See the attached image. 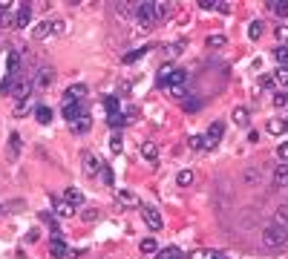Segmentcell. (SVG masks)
<instances>
[{
    "label": "cell",
    "mask_w": 288,
    "mask_h": 259,
    "mask_svg": "<svg viewBox=\"0 0 288 259\" xmlns=\"http://www.w3.org/2000/svg\"><path fill=\"white\" fill-rule=\"evenodd\" d=\"M262 242H265V248H282L288 242V231H282L279 225L271 222L268 228H262Z\"/></svg>",
    "instance_id": "obj_1"
},
{
    "label": "cell",
    "mask_w": 288,
    "mask_h": 259,
    "mask_svg": "<svg viewBox=\"0 0 288 259\" xmlns=\"http://www.w3.org/2000/svg\"><path fill=\"white\" fill-rule=\"evenodd\" d=\"M185 69H173V66H164L159 72V84H162L164 90H173V87H185Z\"/></svg>",
    "instance_id": "obj_2"
},
{
    "label": "cell",
    "mask_w": 288,
    "mask_h": 259,
    "mask_svg": "<svg viewBox=\"0 0 288 259\" xmlns=\"http://www.w3.org/2000/svg\"><path fill=\"white\" fill-rule=\"evenodd\" d=\"M141 219H144V225L150 228V231H162L164 228V219H162V213L156 210V207H150V205H141Z\"/></svg>",
    "instance_id": "obj_3"
},
{
    "label": "cell",
    "mask_w": 288,
    "mask_h": 259,
    "mask_svg": "<svg viewBox=\"0 0 288 259\" xmlns=\"http://www.w3.org/2000/svg\"><path fill=\"white\" fill-rule=\"evenodd\" d=\"M135 15H138V23H141V26H150L156 20V3H138V6H135Z\"/></svg>",
    "instance_id": "obj_4"
},
{
    "label": "cell",
    "mask_w": 288,
    "mask_h": 259,
    "mask_svg": "<svg viewBox=\"0 0 288 259\" xmlns=\"http://www.w3.org/2000/svg\"><path fill=\"white\" fill-rule=\"evenodd\" d=\"M222 135H225V124L222 121H213V124L207 127V138H205V150H210L216 141H222Z\"/></svg>",
    "instance_id": "obj_5"
},
{
    "label": "cell",
    "mask_w": 288,
    "mask_h": 259,
    "mask_svg": "<svg viewBox=\"0 0 288 259\" xmlns=\"http://www.w3.org/2000/svg\"><path fill=\"white\" fill-rule=\"evenodd\" d=\"M32 81L26 78H15V90H12V98H18V101H26L29 98V92H32Z\"/></svg>",
    "instance_id": "obj_6"
},
{
    "label": "cell",
    "mask_w": 288,
    "mask_h": 259,
    "mask_svg": "<svg viewBox=\"0 0 288 259\" xmlns=\"http://www.w3.org/2000/svg\"><path fill=\"white\" fill-rule=\"evenodd\" d=\"M66 253H69V248H66V242H63L61 236L55 233V236H52V242H49V256H52V259H63Z\"/></svg>",
    "instance_id": "obj_7"
},
{
    "label": "cell",
    "mask_w": 288,
    "mask_h": 259,
    "mask_svg": "<svg viewBox=\"0 0 288 259\" xmlns=\"http://www.w3.org/2000/svg\"><path fill=\"white\" fill-rule=\"evenodd\" d=\"M29 20H32V6H29V3H20L18 12H15V26H18V29H26Z\"/></svg>",
    "instance_id": "obj_8"
},
{
    "label": "cell",
    "mask_w": 288,
    "mask_h": 259,
    "mask_svg": "<svg viewBox=\"0 0 288 259\" xmlns=\"http://www.w3.org/2000/svg\"><path fill=\"white\" fill-rule=\"evenodd\" d=\"M81 116H84V109H81V104H78V101H63V118H66V121H72V124H75Z\"/></svg>",
    "instance_id": "obj_9"
},
{
    "label": "cell",
    "mask_w": 288,
    "mask_h": 259,
    "mask_svg": "<svg viewBox=\"0 0 288 259\" xmlns=\"http://www.w3.org/2000/svg\"><path fill=\"white\" fill-rule=\"evenodd\" d=\"M15 23V15H12V3L9 0H0V29H9Z\"/></svg>",
    "instance_id": "obj_10"
},
{
    "label": "cell",
    "mask_w": 288,
    "mask_h": 259,
    "mask_svg": "<svg viewBox=\"0 0 288 259\" xmlns=\"http://www.w3.org/2000/svg\"><path fill=\"white\" fill-rule=\"evenodd\" d=\"M81 159H84V170H87V176H95V173H101V167H104V164L95 159V153H84Z\"/></svg>",
    "instance_id": "obj_11"
},
{
    "label": "cell",
    "mask_w": 288,
    "mask_h": 259,
    "mask_svg": "<svg viewBox=\"0 0 288 259\" xmlns=\"http://www.w3.org/2000/svg\"><path fill=\"white\" fill-rule=\"evenodd\" d=\"M274 184H277L279 190H288V164H285V161L274 170Z\"/></svg>",
    "instance_id": "obj_12"
},
{
    "label": "cell",
    "mask_w": 288,
    "mask_h": 259,
    "mask_svg": "<svg viewBox=\"0 0 288 259\" xmlns=\"http://www.w3.org/2000/svg\"><path fill=\"white\" fill-rule=\"evenodd\" d=\"M52 35V18H46V20H41L35 26V32H32V38L35 41H44V38H49Z\"/></svg>",
    "instance_id": "obj_13"
},
{
    "label": "cell",
    "mask_w": 288,
    "mask_h": 259,
    "mask_svg": "<svg viewBox=\"0 0 288 259\" xmlns=\"http://www.w3.org/2000/svg\"><path fill=\"white\" fill-rule=\"evenodd\" d=\"M84 95H87V87L84 84H72L69 90H66V95H63V101H81Z\"/></svg>",
    "instance_id": "obj_14"
},
{
    "label": "cell",
    "mask_w": 288,
    "mask_h": 259,
    "mask_svg": "<svg viewBox=\"0 0 288 259\" xmlns=\"http://www.w3.org/2000/svg\"><path fill=\"white\" fill-rule=\"evenodd\" d=\"M49 81H52V69H49V66H41V72H38V78H35V87L38 90H46Z\"/></svg>",
    "instance_id": "obj_15"
},
{
    "label": "cell",
    "mask_w": 288,
    "mask_h": 259,
    "mask_svg": "<svg viewBox=\"0 0 288 259\" xmlns=\"http://www.w3.org/2000/svg\"><path fill=\"white\" fill-rule=\"evenodd\" d=\"M63 202H69V205H84V193L78 188H66V193H63Z\"/></svg>",
    "instance_id": "obj_16"
},
{
    "label": "cell",
    "mask_w": 288,
    "mask_h": 259,
    "mask_svg": "<svg viewBox=\"0 0 288 259\" xmlns=\"http://www.w3.org/2000/svg\"><path fill=\"white\" fill-rule=\"evenodd\" d=\"M6 72H9V75H18V72H20V55L18 52L6 55Z\"/></svg>",
    "instance_id": "obj_17"
},
{
    "label": "cell",
    "mask_w": 288,
    "mask_h": 259,
    "mask_svg": "<svg viewBox=\"0 0 288 259\" xmlns=\"http://www.w3.org/2000/svg\"><path fill=\"white\" fill-rule=\"evenodd\" d=\"M55 213H58V216H63V219H72V216L78 213V207H75V205H69V202H61V205H55Z\"/></svg>",
    "instance_id": "obj_18"
},
{
    "label": "cell",
    "mask_w": 288,
    "mask_h": 259,
    "mask_svg": "<svg viewBox=\"0 0 288 259\" xmlns=\"http://www.w3.org/2000/svg\"><path fill=\"white\" fill-rule=\"evenodd\" d=\"M274 225H279L282 231H288V205L277 207V213H274Z\"/></svg>",
    "instance_id": "obj_19"
},
{
    "label": "cell",
    "mask_w": 288,
    "mask_h": 259,
    "mask_svg": "<svg viewBox=\"0 0 288 259\" xmlns=\"http://www.w3.org/2000/svg\"><path fill=\"white\" fill-rule=\"evenodd\" d=\"M138 250H141V253H159V242H156L153 236H147V239L138 242Z\"/></svg>",
    "instance_id": "obj_20"
},
{
    "label": "cell",
    "mask_w": 288,
    "mask_h": 259,
    "mask_svg": "<svg viewBox=\"0 0 288 259\" xmlns=\"http://www.w3.org/2000/svg\"><path fill=\"white\" fill-rule=\"evenodd\" d=\"M156 156H159V147H156L153 141H144V144H141V159L156 161Z\"/></svg>",
    "instance_id": "obj_21"
},
{
    "label": "cell",
    "mask_w": 288,
    "mask_h": 259,
    "mask_svg": "<svg viewBox=\"0 0 288 259\" xmlns=\"http://www.w3.org/2000/svg\"><path fill=\"white\" fill-rule=\"evenodd\" d=\"M6 150H9V159L15 161L20 156V135L18 133H12V138H9V147H6Z\"/></svg>",
    "instance_id": "obj_22"
},
{
    "label": "cell",
    "mask_w": 288,
    "mask_h": 259,
    "mask_svg": "<svg viewBox=\"0 0 288 259\" xmlns=\"http://www.w3.org/2000/svg\"><path fill=\"white\" fill-rule=\"evenodd\" d=\"M156 259H185V253H182L179 248H164V250H159V253H156Z\"/></svg>",
    "instance_id": "obj_23"
},
{
    "label": "cell",
    "mask_w": 288,
    "mask_h": 259,
    "mask_svg": "<svg viewBox=\"0 0 288 259\" xmlns=\"http://www.w3.org/2000/svg\"><path fill=\"white\" fill-rule=\"evenodd\" d=\"M118 199H121L127 207H141V205H138V196H135L133 190H121V193H118Z\"/></svg>",
    "instance_id": "obj_24"
},
{
    "label": "cell",
    "mask_w": 288,
    "mask_h": 259,
    "mask_svg": "<svg viewBox=\"0 0 288 259\" xmlns=\"http://www.w3.org/2000/svg\"><path fill=\"white\" fill-rule=\"evenodd\" d=\"M268 133L279 135V133H288V121H279V118H271L268 121Z\"/></svg>",
    "instance_id": "obj_25"
},
{
    "label": "cell",
    "mask_w": 288,
    "mask_h": 259,
    "mask_svg": "<svg viewBox=\"0 0 288 259\" xmlns=\"http://www.w3.org/2000/svg\"><path fill=\"white\" fill-rule=\"evenodd\" d=\"M248 121H251V116H248V109H245V107H236V109H234V124H239V127H248Z\"/></svg>",
    "instance_id": "obj_26"
},
{
    "label": "cell",
    "mask_w": 288,
    "mask_h": 259,
    "mask_svg": "<svg viewBox=\"0 0 288 259\" xmlns=\"http://www.w3.org/2000/svg\"><path fill=\"white\" fill-rule=\"evenodd\" d=\"M170 12H173L170 3H164V0L162 3H156V20H167L170 18Z\"/></svg>",
    "instance_id": "obj_27"
},
{
    "label": "cell",
    "mask_w": 288,
    "mask_h": 259,
    "mask_svg": "<svg viewBox=\"0 0 288 259\" xmlns=\"http://www.w3.org/2000/svg\"><path fill=\"white\" fill-rule=\"evenodd\" d=\"M104 107H107L110 116H118V113H121V104H118L116 95H107V98H104Z\"/></svg>",
    "instance_id": "obj_28"
},
{
    "label": "cell",
    "mask_w": 288,
    "mask_h": 259,
    "mask_svg": "<svg viewBox=\"0 0 288 259\" xmlns=\"http://www.w3.org/2000/svg\"><path fill=\"white\" fill-rule=\"evenodd\" d=\"M190 259H219V253L207 250V248H199V250H190Z\"/></svg>",
    "instance_id": "obj_29"
},
{
    "label": "cell",
    "mask_w": 288,
    "mask_h": 259,
    "mask_svg": "<svg viewBox=\"0 0 288 259\" xmlns=\"http://www.w3.org/2000/svg\"><path fill=\"white\" fill-rule=\"evenodd\" d=\"M268 6H271V12H274V15L288 18V3H285V0H274V3H268Z\"/></svg>",
    "instance_id": "obj_30"
},
{
    "label": "cell",
    "mask_w": 288,
    "mask_h": 259,
    "mask_svg": "<svg viewBox=\"0 0 288 259\" xmlns=\"http://www.w3.org/2000/svg\"><path fill=\"white\" fill-rule=\"evenodd\" d=\"M35 118L41 121V124H52V109H49V107H38L35 109Z\"/></svg>",
    "instance_id": "obj_31"
},
{
    "label": "cell",
    "mask_w": 288,
    "mask_h": 259,
    "mask_svg": "<svg viewBox=\"0 0 288 259\" xmlns=\"http://www.w3.org/2000/svg\"><path fill=\"white\" fill-rule=\"evenodd\" d=\"M176 184H179V188H190V184H193V173H190V170H182L179 176H176Z\"/></svg>",
    "instance_id": "obj_32"
},
{
    "label": "cell",
    "mask_w": 288,
    "mask_h": 259,
    "mask_svg": "<svg viewBox=\"0 0 288 259\" xmlns=\"http://www.w3.org/2000/svg\"><path fill=\"white\" fill-rule=\"evenodd\" d=\"M147 52H150V46H144V49H135V52L124 55V63H135V61H141V58H144Z\"/></svg>",
    "instance_id": "obj_33"
},
{
    "label": "cell",
    "mask_w": 288,
    "mask_h": 259,
    "mask_svg": "<svg viewBox=\"0 0 288 259\" xmlns=\"http://www.w3.org/2000/svg\"><path fill=\"white\" fill-rule=\"evenodd\" d=\"M248 38H251V41H260L262 38V20H254L251 26H248Z\"/></svg>",
    "instance_id": "obj_34"
},
{
    "label": "cell",
    "mask_w": 288,
    "mask_h": 259,
    "mask_svg": "<svg viewBox=\"0 0 288 259\" xmlns=\"http://www.w3.org/2000/svg\"><path fill=\"white\" fill-rule=\"evenodd\" d=\"M274 58H277L279 66H288V46H277V49H274Z\"/></svg>",
    "instance_id": "obj_35"
},
{
    "label": "cell",
    "mask_w": 288,
    "mask_h": 259,
    "mask_svg": "<svg viewBox=\"0 0 288 259\" xmlns=\"http://www.w3.org/2000/svg\"><path fill=\"white\" fill-rule=\"evenodd\" d=\"M274 81H277L282 90H288V66H279L277 69V75H274Z\"/></svg>",
    "instance_id": "obj_36"
},
{
    "label": "cell",
    "mask_w": 288,
    "mask_h": 259,
    "mask_svg": "<svg viewBox=\"0 0 288 259\" xmlns=\"http://www.w3.org/2000/svg\"><path fill=\"white\" fill-rule=\"evenodd\" d=\"M90 127H92V118L90 116H81L78 121H75V130H78V133H87Z\"/></svg>",
    "instance_id": "obj_37"
},
{
    "label": "cell",
    "mask_w": 288,
    "mask_h": 259,
    "mask_svg": "<svg viewBox=\"0 0 288 259\" xmlns=\"http://www.w3.org/2000/svg\"><path fill=\"white\" fill-rule=\"evenodd\" d=\"M101 179H104V184H110V188L116 184V179H113V167H110V164H104V167H101Z\"/></svg>",
    "instance_id": "obj_38"
},
{
    "label": "cell",
    "mask_w": 288,
    "mask_h": 259,
    "mask_svg": "<svg viewBox=\"0 0 288 259\" xmlns=\"http://www.w3.org/2000/svg\"><path fill=\"white\" fill-rule=\"evenodd\" d=\"M110 150H113V153H121V150H124V141H121V135H113V138H110Z\"/></svg>",
    "instance_id": "obj_39"
},
{
    "label": "cell",
    "mask_w": 288,
    "mask_h": 259,
    "mask_svg": "<svg viewBox=\"0 0 288 259\" xmlns=\"http://www.w3.org/2000/svg\"><path fill=\"white\" fill-rule=\"evenodd\" d=\"M188 144L193 147V150H205V138H202V135H190Z\"/></svg>",
    "instance_id": "obj_40"
},
{
    "label": "cell",
    "mask_w": 288,
    "mask_h": 259,
    "mask_svg": "<svg viewBox=\"0 0 288 259\" xmlns=\"http://www.w3.org/2000/svg\"><path fill=\"white\" fill-rule=\"evenodd\" d=\"M285 104H288V92H277V95H274V107L282 109Z\"/></svg>",
    "instance_id": "obj_41"
},
{
    "label": "cell",
    "mask_w": 288,
    "mask_h": 259,
    "mask_svg": "<svg viewBox=\"0 0 288 259\" xmlns=\"http://www.w3.org/2000/svg\"><path fill=\"white\" fill-rule=\"evenodd\" d=\"M277 41L282 46H288V26H277Z\"/></svg>",
    "instance_id": "obj_42"
},
{
    "label": "cell",
    "mask_w": 288,
    "mask_h": 259,
    "mask_svg": "<svg viewBox=\"0 0 288 259\" xmlns=\"http://www.w3.org/2000/svg\"><path fill=\"white\" fill-rule=\"evenodd\" d=\"M107 121H110V127H121L127 121V116H121V113L118 116H107Z\"/></svg>",
    "instance_id": "obj_43"
},
{
    "label": "cell",
    "mask_w": 288,
    "mask_h": 259,
    "mask_svg": "<svg viewBox=\"0 0 288 259\" xmlns=\"http://www.w3.org/2000/svg\"><path fill=\"white\" fill-rule=\"evenodd\" d=\"M167 95H170V98H185L188 90H185V87H173V90H167Z\"/></svg>",
    "instance_id": "obj_44"
},
{
    "label": "cell",
    "mask_w": 288,
    "mask_h": 259,
    "mask_svg": "<svg viewBox=\"0 0 288 259\" xmlns=\"http://www.w3.org/2000/svg\"><path fill=\"white\" fill-rule=\"evenodd\" d=\"M222 44H225V35H210L207 38V46H213V49L216 46H222Z\"/></svg>",
    "instance_id": "obj_45"
},
{
    "label": "cell",
    "mask_w": 288,
    "mask_h": 259,
    "mask_svg": "<svg viewBox=\"0 0 288 259\" xmlns=\"http://www.w3.org/2000/svg\"><path fill=\"white\" fill-rule=\"evenodd\" d=\"M257 179H260L257 170H245V181H248V184H257Z\"/></svg>",
    "instance_id": "obj_46"
},
{
    "label": "cell",
    "mask_w": 288,
    "mask_h": 259,
    "mask_svg": "<svg viewBox=\"0 0 288 259\" xmlns=\"http://www.w3.org/2000/svg\"><path fill=\"white\" fill-rule=\"evenodd\" d=\"M18 118H23V116H29V101H20L18 104V113H15Z\"/></svg>",
    "instance_id": "obj_47"
},
{
    "label": "cell",
    "mask_w": 288,
    "mask_h": 259,
    "mask_svg": "<svg viewBox=\"0 0 288 259\" xmlns=\"http://www.w3.org/2000/svg\"><path fill=\"white\" fill-rule=\"evenodd\" d=\"M63 32V20L61 18H52V35H61Z\"/></svg>",
    "instance_id": "obj_48"
},
{
    "label": "cell",
    "mask_w": 288,
    "mask_h": 259,
    "mask_svg": "<svg viewBox=\"0 0 288 259\" xmlns=\"http://www.w3.org/2000/svg\"><path fill=\"white\" fill-rule=\"evenodd\" d=\"M277 156H279V159H285V164H288V141H282L277 147Z\"/></svg>",
    "instance_id": "obj_49"
},
{
    "label": "cell",
    "mask_w": 288,
    "mask_h": 259,
    "mask_svg": "<svg viewBox=\"0 0 288 259\" xmlns=\"http://www.w3.org/2000/svg\"><path fill=\"white\" fill-rule=\"evenodd\" d=\"M199 107H202V101H185V109H188V113H196Z\"/></svg>",
    "instance_id": "obj_50"
},
{
    "label": "cell",
    "mask_w": 288,
    "mask_h": 259,
    "mask_svg": "<svg viewBox=\"0 0 288 259\" xmlns=\"http://www.w3.org/2000/svg\"><path fill=\"white\" fill-rule=\"evenodd\" d=\"M38 239H41V231H38V228L26 233V242H38Z\"/></svg>",
    "instance_id": "obj_51"
},
{
    "label": "cell",
    "mask_w": 288,
    "mask_h": 259,
    "mask_svg": "<svg viewBox=\"0 0 288 259\" xmlns=\"http://www.w3.org/2000/svg\"><path fill=\"white\" fill-rule=\"evenodd\" d=\"M179 52H182V46H167V49H164L167 58H173V55H179Z\"/></svg>",
    "instance_id": "obj_52"
},
{
    "label": "cell",
    "mask_w": 288,
    "mask_h": 259,
    "mask_svg": "<svg viewBox=\"0 0 288 259\" xmlns=\"http://www.w3.org/2000/svg\"><path fill=\"white\" fill-rule=\"evenodd\" d=\"M260 87H274V78H271V75H262V78H260Z\"/></svg>",
    "instance_id": "obj_53"
},
{
    "label": "cell",
    "mask_w": 288,
    "mask_h": 259,
    "mask_svg": "<svg viewBox=\"0 0 288 259\" xmlns=\"http://www.w3.org/2000/svg\"><path fill=\"white\" fill-rule=\"evenodd\" d=\"M0 210H3V205H0Z\"/></svg>",
    "instance_id": "obj_54"
},
{
    "label": "cell",
    "mask_w": 288,
    "mask_h": 259,
    "mask_svg": "<svg viewBox=\"0 0 288 259\" xmlns=\"http://www.w3.org/2000/svg\"><path fill=\"white\" fill-rule=\"evenodd\" d=\"M219 259H225V256H219Z\"/></svg>",
    "instance_id": "obj_55"
}]
</instances>
